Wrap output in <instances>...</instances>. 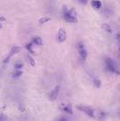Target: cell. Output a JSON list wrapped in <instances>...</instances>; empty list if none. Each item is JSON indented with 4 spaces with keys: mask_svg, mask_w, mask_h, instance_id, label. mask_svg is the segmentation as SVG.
I'll return each mask as SVG.
<instances>
[{
    "mask_svg": "<svg viewBox=\"0 0 120 121\" xmlns=\"http://www.w3.org/2000/svg\"><path fill=\"white\" fill-rule=\"evenodd\" d=\"M21 50H22V48H21L20 46H13V47L11 48V50H10V52H9L8 57H6V59L4 60V63H8V62L9 61V59H10L14 55L19 54V53L21 52Z\"/></svg>",
    "mask_w": 120,
    "mask_h": 121,
    "instance_id": "obj_3",
    "label": "cell"
},
{
    "mask_svg": "<svg viewBox=\"0 0 120 121\" xmlns=\"http://www.w3.org/2000/svg\"><path fill=\"white\" fill-rule=\"evenodd\" d=\"M101 26H102V28H103L104 30L106 31V32H108V33H112V32H113L111 26H110V25H108V24H103Z\"/></svg>",
    "mask_w": 120,
    "mask_h": 121,
    "instance_id": "obj_12",
    "label": "cell"
},
{
    "mask_svg": "<svg viewBox=\"0 0 120 121\" xmlns=\"http://www.w3.org/2000/svg\"><path fill=\"white\" fill-rule=\"evenodd\" d=\"M0 28H2V24L0 23Z\"/></svg>",
    "mask_w": 120,
    "mask_h": 121,
    "instance_id": "obj_23",
    "label": "cell"
},
{
    "mask_svg": "<svg viewBox=\"0 0 120 121\" xmlns=\"http://www.w3.org/2000/svg\"><path fill=\"white\" fill-rule=\"evenodd\" d=\"M79 56H80V57H81V59L82 60H86V57H87V52H86V49H80L79 50Z\"/></svg>",
    "mask_w": 120,
    "mask_h": 121,
    "instance_id": "obj_9",
    "label": "cell"
},
{
    "mask_svg": "<svg viewBox=\"0 0 120 121\" xmlns=\"http://www.w3.org/2000/svg\"><path fill=\"white\" fill-rule=\"evenodd\" d=\"M68 13L70 15V16H73V17H77V12L74 9H71L69 10H68Z\"/></svg>",
    "mask_w": 120,
    "mask_h": 121,
    "instance_id": "obj_14",
    "label": "cell"
},
{
    "mask_svg": "<svg viewBox=\"0 0 120 121\" xmlns=\"http://www.w3.org/2000/svg\"><path fill=\"white\" fill-rule=\"evenodd\" d=\"M60 109H61L63 112L68 113V114H69V115H72V114H73V113H72V109H71V105H69V104H68V105L61 104Z\"/></svg>",
    "mask_w": 120,
    "mask_h": 121,
    "instance_id": "obj_7",
    "label": "cell"
},
{
    "mask_svg": "<svg viewBox=\"0 0 120 121\" xmlns=\"http://www.w3.org/2000/svg\"><path fill=\"white\" fill-rule=\"evenodd\" d=\"M34 44H36V45H39V46H41L42 44H43V41H42V39H41V38H39V37H35L34 39H33V41H32Z\"/></svg>",
    "mask_w": 120,
    "mask_h": 121,
    "instance_id": "obj_10",
    "label": "cell"
},
{
    "mask_svg": "<svg viewBox=\"0 0 120 121\" xmlns=\"http://www.w3.org/2000/svg\"><path fill=\"white\" fill-rule=\"evenodd\" d=\"M77 109L79 111H82L83 113H85L86 115H87L90 117L95 118V112H94V110L92 108H90L88 106H85V105H78Z\"/></svg>",
    "mask_w": 120,
    "mask_h": 121,
    "instance_id": "obj_2",
    "label": "cell"
},
{
    "mask_svg": "<svg viewBox=\"0 0 120 121\" xmlns=\"http://www.w3.org/2000/svg\"><path fill=\"white\" fill-rule=\"evenodd\" d=\"M78 48H79V50H80V49H83V48H84L83 43H79V44H78Z\"/></svg>",
    "mask_w": 120,
    "mask_h": 121,
    "instance_id": "obj_21",
    "label": "cell"
},
{
    "mask_svg": "<svg viewBox=\"0 0 120 121\" xmlns=\"http://www.w3.org/2000/svg\"><path fill=\"white\" fill-rule=\"evenodd\" d=\"M67 39V33L66 31L64 30L63 28H61L57 32V35H56V40L58 42H64L65 40Z\"/></svg>",
    "mask_w": 120,
    "mask_h": 121,
    "instance_id": "obj_5",
    "label": "cell"
},
{
    "mask_svg": "<svg viewBox=\"0 0 120 121\" xmlns=\"http://www.w3.org/2000/svg\"><path fill=\"white\" fill-rule=\"evenodd\" d=\"M59 90H60L59 86H56L54 88V90H52L50 96H49V99H50L51 101L56 100V99L58 98V95H59Z\"/></svg>",
    "mask_w": 120,
    "mask_h": 121,
    "instance_id": "obj_4",
    "label": "cell"
},
{
    "mask_svg": "<svg viewBox=\"0 0 120 121\" xmlns=\"http://www.w3.org/2000/svg\"><path fill=\"white\" fill-rule=\"evenodd\" d=\"M105 64H106V68H107V69H108L109 71L118 73V71H117V66H116V62L113 60L112 58L107 57L106 60H105Z\"/></svg>",
    "mask_w": 120,
    "mask_h": 121,
    "instance_id": "obj_1",
    "label": "cell"
},
{
    "mask_svg": "<svg viewBox=\"0 0 120 121\" xmlns=\"http://www.w3.org/2000/svg\"><path fill=\"white\" fill-rule=\"evenodd\" d=\"M63 16H64V19H65V21H67L68 23H77V22H78V20H77V17H73V16H70V15L68 13V11H67V12H65Z\"/></svg>",
    "mask_w": 120,
    "mask_h": 121,
    "instance_id": "obj_6",
    "label": "cell"
},
{
    "mask_svg": "<svg viewBox=\"0 0 120 121\" xmlns=\"http://www.w3.org/2000/svg\"><path fill=\"white\" fill-rule=\"evenodd\" d=\"M88 1H89V0H79V2H80V3H82V4H84V5L87 4V3H88Z\"/></svg>",
    "mask_w": 120,
    "mask_h": 121,
    "instance_id": "obj_19",
    "label": "cell"
},
{
    "mask_svg": "<svg viewBox=\"0 0 120 121\" xmlns=\"http://www.w3.org/2000/svg\"><path fill=\"white\" fill-rule=\"evenodd\" d=\"M14 67L16 68V69H21L24 67V64H23V63H16Z\"/></svg>",
    "mask_w": 120,
    "mask_h": 121,
    "instance_id": "obj_18",
    "label": "cell"
},
{
    "mask_svg": "<svg viewBox=\"0 0 120 121\" xmlns=\"http://www.w3.org/2000/svg\"><path fill=\"white\" fill-rule=\"evenodd\" d=\"M22 75H23V71L20 70V69H18V70H16V71L13 72V76H14V77H20V76H22Z\"/></svg>",
    "mask_w": 120,
    "mask_h": 121,
    "instance_id": "obj_16",
    "label": "cell"
},
{
    "mask_svg": "<svg viewBox=\"0 0 120 121\" xmlns=\"http://www.w3.org/2000/svg\"><path fill=\"white\" fill-rule=\"evenodd\" d=\"M0 121H4V117L2 115H0Z\"/></svg>",
    "mask_w": 120,
    "mask_h": 121,
    "instance_id": "obj_22",
    "label": "cell"
},
{
    "mask_svg": "<svg viewBox=\"0 0 120 121\" xmlns=\"http://www.w3.org/2000/svg\"><path fill=\"white\" fill-rule=\"evenodd\" d=\"M100 83H101V82H100V80H99V79H95V80H94V85H95L97 87H99V86H100V85H101Z\"/></svg>",
    "mask_w": 120,
    "mask_h": 121,
    "instance_id": "obj_17",
    "label": "cell"
},
{
    "mask_svg": "<svg viewBox=\"0 0 120 121\" xmlns=\"http://www.w3.org/2000/svg\"><path fill=\"white\" fill-rule=\"evenodd\" d=\"M91 6H92V8H94L95 9H99L101 8L102 4H101V2H100L99 0H92V1H91Z\"/></svg>",
    "mask_w": 120,
    "mask_h": 121,
    "instance_id": "obj_8",
    "label": "cell"
},
{
    "mask_svg": "<svg viewBox=\"0 0 120 121\" xmlns=\"http://www.w3.org/2000/svg\"><path fill=\"white\" fill-rule=\"evenodd\" d=\"M56 121H67V119H66V117H59Z\"/></svg>",
    "mask_w": 120,
    "mask_h": 121,
    "instance_id": "obj_20",
    "label": "cell"
},
{
    "mask_svg": "<svg viewBox=\"0 0 120 121\" xmlns=\"http://www.w3.org/2000/svg\"><path fill=\"white\" fill-rule=\"evenodd\" d=\"M27 60L29 62V64L32 66V67H35V65H36V63H35V60L33 59V57L32 56H30L29 55L27 56Z\"/></svg>",
    "mask_w": 120,
    "mask_h": 121,
    "instance_id": "obj_15",
    "label": "cell"
},
{
    "mask_svg": "<svg viewBox=\"0 0 120 121\" xmlns=\"http://www.w3.org/2000/svg\"><path fill=\"white\" fill-rule=\"evenodd\" d=\"M51 20H52V18H51V17L44 16V17H41V18L39 20V24H40V25H43V24H46V23L50 22Z\"/></svg>",
    "mask_w": 120,
    "mask_h": 121,
    "instance_id": "obj_11",
    "label": "cell"
},
{
    "mask_svg": "<svg viewBox=\"0 0 120 121\" xmlns=\"http://www.w3.org/2000/svg\"><path fill=\"white\" fill-rule=\"evenodd\" d=\"M32 46H33V42H31V43H27V44H26V49L29 51L32 55H36L35 51L32 49Z\"/></svg>",
    "mask_w": 120,
    "mask_h": 121,
    "instance_id": "obj_13",
    "label": "cell"
}]
</instances>
